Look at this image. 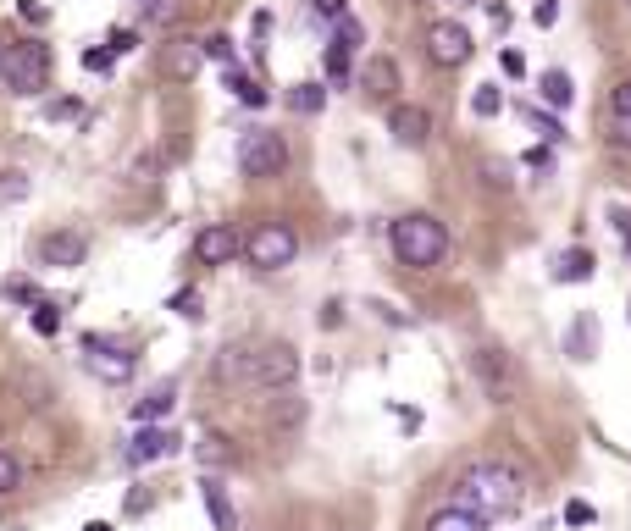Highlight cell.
Masks as SVG:
<instances>
[{
  "label": "cell",
  "instance_id": "cell-1",
  "mask_svg": "<svg viewBox=\"0 0 631 531\" xmlns=\"http://www.w3.org/2000/svg\"><path fill=\"white\" fill-rule=\"evenodd\" d=\"M521 498H526V482L510 460H471L460 471V482H454V504L482 515L488 526L493 520H510L521 509Z\"/></svg>",
  "mask_w": 631,
  "mask_h": 531
},
{
  "label": "cell",
  "instance_id": "cell-2",
  "mask_svg": "<svg viewBox=\"0 0 631 531\" xmlns=\"http://www.w3.org/2000/svg\"><path fill=\"white\" fill-rule=\"evenodd\" d=\"M388 244L405 266L432 272V266H443V255H449V227H443L438 216H427V211H410V216H399V222L388 227Z\"/></svg>",
  "mask_w": 631,
  "mask_h": 531
},
{
  "label": "cell",
  "instance_id": "cell-3",
  "mask_svg": "<svg viewBox=\"0 0 631 531\" xmlns=\"http://www.w3.org/2000/svg\"><path fill=\"white\" fill-rule=\"evenodd\" d=\"M0 83L23 100L45 95L50 89V50L39 45V39H17V45L0 56Z\"/></svg>",
  "mask_w": 631,
  "mask_h": 531
},
{
  "label": "cell",
  "instance_id": "cell-4",
  "mask_svg": "<svg viewBox=\"0 0 631 531\" xmlns=\"http://www.w3.org/2000/svg\"><path fill=\"white\" fill-rule=\"evenodd\" d=\"M239 172L244 177H283L288 172V139L277 128H244V139H239Z\"/></svg>",
  "mask_w": 631,
  "mask_h": 531
},
{
  "label": "cell",
  "instance_id": "cell-5",
  "mask_svg": "<svg viewBox=\"0 0 631 531\" xmlns=\"http://www.w3.org/2000/svg\"><path fill=\"white\" fill-rule=\"evenodd\" d=\"M244 255H250L255 272H283V266H294L299 238H294V227H283V222H261L244 238Z\"/></svg>",
  "mask_w": 631,
  "mask_h": 531
},
{
  "label": "cell",
  "instance_id": "cell-6",
  "mask_svg": "<svg viewBox=\"0 0 631 531\" xmlns=\"http://www.w3.org/2000/svg\"><path fill=\"white\" fill-rule=\"evenodd\" d=\"M294 377H299V354L288 349V343H266V349H255L250 371H244V382H255V388H288Z\"/></svg>",
  "mask_w": 631,
  "mask_h": 531
},
{
  "label": "cell",
  "instance_id": "cell-7",
  "mask_svg": "<svg viewBox=\"0 0 631 531\" xmlns=\"http://www.w3.org/2000/svg\"><path fill=\"white\" fill-rule=\"evenodd\" d=\"M427 56L438 61V67H465V61H471V28L454 23V17L432 23L427 28Z\"/></svg>",
  "mask_w": 631,
  "mask_h": 531
},
{
  "label": "cell",
  "instance_id": "cell-8",
  "mask_svg": "<svg viewBox=\"0 0 631 531\" xmlns=\"http://www.w3.org/2000/svg\"><path fill=\"white\" fill-rule=\"evenodd\" d=\"M239 249H244V238L233 233V222H211V227L194 233V260H200V266H227Z\"/></svg>",
  "mask_w": 631,
  "mask_h": 531
},
{
  "label": "cell",
  "instance_id": "cell-9",
  "mask_svg": "<svg viewBox=\"0 0 631 531\" xmlns=\"http://www.w3.org/2000/svg\"><path fill=\"white\" fill-rule=\"evenodd\" d=\"M84 354H89V371L100 382H128L133 377V354L122 343H106V338H84Z\"/></svg>",
  "mask_w": 631,
  "mask_h": 531
},
{
  "label": "cell",
  "instance_id": "cell-10",
  "mask_svg": "<svg viewBox=\"0 0 631 531\" xmlns=\"http://www.w3.org/2000/svg\"><path fill=\"white\" fill-rule=\"evenodd\" d=\"M183 437L172 432V426H139L128 443V465H155V460H167V454H178Z\"/></svg>",
  "mask_w": 631,
  "mask_h": 531
},
{
  "label": "cell",
  "instance_id": "cell-11",
  "mask_svg": "<svg viewBox=\"0 0 631 531\" xmlns=\"http://www.w3.org/2000/svg\"><path fill=\"white\" fill-rule=\"evenodd\" d=\"M477 377L488 388V399H499V404L515 399V366L504 349H477Z\"/></svg>",
  "mask_w": 631,
  "mask_h": 531
},
{
  "label": "cell",
  "instance_id": "cell-12",
  "mask_svg": "<svg viewBox=\"0 0 631 531\" xmlns=\"http://www.w3.org/2000/svg\"><path fill=\"white\" fill-rule=\"evenodd\" d=\"M388 133H393V144L421 150V144L432 139V117H427L421 106H393V111H388Z\"/></svg>",
  "mask_w": 631,
  "mask_h": 531
},
{
  "label": "cell",
  "instance_id": "cell-13",
  "mask_svg": "<svg viewBox=\"0 0 631 531\" xmlns=\"http://www.w3.org/2000/svg\"><path fill=\"white\" fill-rule=\"evenodd\" d=\"M84 255H89V238L84 233H45L39 238V260L45 266H84Z\"/></svg>",
  "mask_w": 631,
  "mask_h": 531
},
{
  "label": "cell",
  "instance_id": "cell-14",
  "mask_svg": "<svg viewBox=\"0 0 631 531\" xmlns=\"http://www.w3.org/2000/svg\"><path fill=\"white\" fill-rule=\"evenodd\" d=\"M565 354H571V360H593L598 354V316L593 310H582V316L571 321V332H565Z\"/></svg>",
  "mask_w": 631,
  "mask_h": 531
},
{
  "label": "cell",
  "instance_id": "cell-15",
  "mask_svg": "<svg viewBox=\"0 0 631 531\" xmlns=\"http://www.w3.org/2000/svg\"><path fill=\"white\" fill-rule=\"evenodd\" d=\"M360 83H366L371 100H393V95H399V67H393L388 56H371L366 61V78H360Z\"/></svg>",
  "mask_w": 631,
  "mask_h": 531
},
{
  "label": "cell",
  "instance_id": "cell-16",
  "mask_svg": "<svg viewBox=\"0 0 631 531\" xmlns=\"http://www.w3.org/2000/svg\"><path fill=\"white\" fill-rule=\"evenodd\" d=\"M172 404H178V388H172V382H161V388H150L144 399H133V421H139V426H155L161 415L172 410Z\"/></svg>",
  "mask_w": 631,
  "mask_h": 531
},
{
  "label": "cell",
  "instance_id": "cell-17",
  "mask_svg": "<svg viewBox=\"0 0 631 531\" xmlns=\"http://www.w3.org/2000/svg\"><path fill=\"white\" fill-rule=\"evenodd\" d=\"M593 272H598V255H593V249H565V255L554 260V283H587Z\"/></svg>",
  "mask_w": 631,
  "mask_h": 531
},
{
  "label": "cell",
  "instance_id": "cell-18",
  "mask_svg": "<svg viewBox=\"0 0 631 531\" xmlns=\"http://www.w3.org/2000/svg\"><path fill=\"white\" fill-rule=\"evenodd\" d=\"M205 509H211V520H216V531H239V515H233V504H227V487L216 482V476H205Z\"/></svg>",
  "mask_w": 631,
  "mask_h": 531
},
{
  "label": "cell",
  "instance_id": "cell-19",
  "mask_svg": "<svg viewBox=\"0 0 631 531\" xmlns=\"http://www.w3.org/2000/svg\"><path fill=\"white\" fill-rule=\"evenodd\" d=\"M427 531H488V520L471 515V509H460V504H449V509H438V515L427 520Z\"/></svg>",
  "mask_w": 631,
  "mask_h": 531
},
{
  "label": "cell",
  "instance_id": "cell-20",
  "mask_svg": "<svg viewBox=\"0 0 631 531\" xmlns=\"http://www.w3.org/2000/svg\"><path fill=\"white\" fill-rule=\"evenodd\" d=\"M200 61H205L200 50H194L189 39H178V45H172L167 56H161V67H167L172 78H194V72H200Z\"/></svg>",
  "mask_w": 631,
  "mask_h": 531
},
{
  "label": "cell",
  "instance_id": "cell-21",
  "mask_svg": "<svg viewBox=\"0 0 631 531\" xmlns=\"http://www.w3.org/2000/svg\"><path fill=\"white\" fill-rule=\"evenodd\" d=\"M537 89H543V100H548L554 111H565V106H571V95H576V89H571V72H560V67H548Z\"/></svg>",
  "mask_w": 631,
  "mask_h": 531
},
{
  "label": "cell",
  "instance_id": "cell-22",
  "mask_svg": "<svg viewBox=\"0 0 631 531\" xmlns=\"http://www.w3.org/2000/svg\"><path fill=\"white\" fill-rule=\"evenodd\" d=\"M288 106H294L299 117H316V111L327 106V89L322 83H294V89H288Z\"/></svg>",
  "mask_w": 631,
  "mask_h": 531
},
{
  "label": "cell",
  "instance_id": "cell-23",
  "mask_svg": "<svg viewBox=\"0 0 631 531\" xmlns=\"http://www.w3.org/2000/svg\"><path fill=\"white\" fill-rule=\"evenodd\" d=\"M227 89H233V95H239L244 100V106H266V89H261V83H255L250 78V72H239V67H227Z\"/></svg>",
  "mask_w": 631,
  "mask_h": 531
},
{
  "label": "cell",
  "instance_id": "cell-24",
  "mask_svg": "<svg viewBox=\"0 0 631 531\" xmlns=\"http://www.w3.org/2000/svg\"><path fill=\"white\" fill-rule=\"evenodd\" d=\"M360 45H366V23H360V17H338L333 23V50L349 56V50H360Z\"/></svg>",
  "mask_w": 631,
  "mask_h": 531
},
{
  "label": "cell",
  "instance_id": "cell-25",
  "mask_svg": "<svg viewBox=\"0 0 631 531\" xmlns=\"http://www.w3.org/2000/svg\"><path fill=\"white\" fill-rule=\"evenodd\" d=\"M471 111H477V117H499V111H504V89H499V83H477Z\"/></svg>",
  "mask_w": 631,
  "mask_h": 531
},
{
  "label": "cell",
  "instance_id": "cell-26",
  "mask_svg": "<svg viewBox=\"0 0 631 531\" xmlns=\"http://www.w3.org/2000/svg\"><path fill=\"white\" fill-rule=\"evenodd\" d=\"M17 200H28V172L6 166V172H0V205H17Z\"/></svg>",
  "mask_w": 631,
  "mask_h": 531
},
{
  "label": "cell",
  "instance_id": "cell-27",
  "mask_svg": "<svg viewBox=\"0 0 631 531\" xmlns=\"http://www.w3.org/2000/svg\"><path fill=\"white\" fill-rule=\"evenodd\" d=\"M34 332H39V338H56V332H61V310L50 305V299H39V305H34Z\"/></svg>",
  "mask_w": 631,
  "mask_h": 531
},
{
  "label": "cell",
  "instance_id": "cell-28",
  "mask_svg": "<svg viewBox=\"0 0 631 531\" xmlns=\"http://www.w3.org/2000/svg\"><path fill=\"white\" fill-rule=\"evenodd\" d=\"M526 117H532V128L543 133V144H560V139H565V122H560V117H543V106H532Z\"/></svg>",
  "mask_w": 631,
  "mask_h": 531
},
{
  "label": "cell",
  "instance_id": "cell-29",
  "mask_svg": "<svg viewBox=\"0 0 631 531\" xmlns=\"http://www.w3.org/2000/svg\"><path fill=\"white\" fill-rule=\"evenodd\" d=\"M12 487H23V460L0 449V493H12Z\"/></svg>",
  "mask_w": 631,
  "mask_h": 531
},
{
  "label": "cell",
  "instance_id": "cell-30",
  "mask_svg": "<svg viewBox=\"0 0 631 531\" xmlns=\"http://www.w3.org/2000/svg\"><path fill=\"white\" fill-rule=\"evenodd\" d=\"M200 56H211V61H222V67H233V39H227V34H211V39L200 45Z\"/></svg>",
  "mask_w": 631,
  "mask_h": 531
},
{
  "label": "cell",
  "instance_id": "cell-31",
  "mask_svg": "<svg viewBox=\"0 0 631 531\" xmlns=\"http://www.w3.org/2000/svg\"><path fill=\"white\" fill-rule=\"evenodd\" d=\"M609 117H626V122H631V78L609 89Z\"/></svg>",
  "mask_w": 631,
  "mask_h": 531
},
{
  "label": "cell",
  "instance_id": "cell-32",
  "mask_svg": "<svg viewBox=\"0 0 631 531\" xmlns=\"http://www.w3.org/2000/svg\"><path fill=\"white\" fill-rule=\"evenodd\" d=\"M200 460L205 465H227V460H233V449H227L222 437H205V443H200Z\"/></svg>",
  "mask_w": 631,
  "mask_h": 531
},
{
  "label": "cell",
  "instance_id": "cell-33",
  "mask_svg": "<svg viewBox=\"0 0 631 531\" xmlns=\"http://www.w3.org/2000/svg\"><path fill=\"white\" fill-rule=\"evenodd\" d=\"M172 310H178L183 321H200V316H205V310H200V294H194V288H189V294H172Z\"/></svg>",
  "mask_w": 631,
  "mask_h": 531
},
{
  "label": "cell",
  "instance_id": "cell-34",
  "mask_svg": "<svg viewBox=\"0 0 631 531\" xmlns=\"http://www.w3.org/2000/svg\"><path fill=\"white\" fill-rule=\"evenodd\" d=\"M565 520H571V526H593V504H587V498H571V504H565Z\"/></svg>",
  "mask_w": 631,
  "mask_h": 531
},
{
  "label": "cell",
  "instance_id": "cell-35",
  "mask_svg": "<svg viewBox=\"0 0 631 531\" xmlns=\"http://www.w3.org/2000/svg\"><path fill=\"white\" fill-rule=\"evenodd\" d=\"M327 78H333V83L349 78V56H344V50H333V45H327Z\"/></svg>",
  "mask_w": 631,
  "mask_h": 531
},
{
  "label": "cell",
  "instance_id": "cell-36",
  "mask_svg": "<svg viewBox=\"0 0 631 531\" xmlns=\"http://www.w3.org/2000/svg\"><path fill=\"white\" fill-rule=\"evenodd\" d=\"M554 17H560V0H537V6H532V23L537 28H554Z\"/></svg>",
  "mask_w": 631,
  "mask_h": 531
},
{
  "label": "cell",
  "instance_id": "cell-37",
  "mask_svg": "<svg viewBox=\"0 0 631 531\" xmlns=\"http://www.w3.org/2000/svg\"><path fill=\"white\" fill-rule=\"evenodd\" d=\"M310 6H316V17H327V23L349 17V0H310Z\"/></svg>",
  "mask_w": 631,
  "mask_h": 531
},
{
  "label": "cell",
  "instance_id": "cell-38",
  "mask_svg": "<svg viewBox=\"0 0 631 531\" xmlns=\"http://www.w3.org/2000/svg\"><path fill=\"white\" fill-rule=\"evenodd\" d=\"M526 166H537V172H554V150H548V144H532V150H526Z\"/></svg>",
  "mask_w": 631,
  "mask_h": 531
},
{
  "label": "cell",
  "instance_id": "cell-39",
  "mask_svg": "<svg viewBox=\"0 0 631 531\" xmlns=\"http://www.w3.org/2000/svg\"><path fill=\"white\" fill-rule=\"evenodd\" d=\"M133 45H139V34H133V28H117V34L106 39V50H111V56H122V50H133Z\"/></svg>",
  "mask_w": 631,
  "mask_h": 531
},
{
  "label": "cell",
  "instance_id": "cell-40",
  "mask_svg": "<svg viewBox=\"0 0 631 531\" xmlns=\"http://www.w3.org/2000/svg\"><path fill=\"white\" fill-rule=\"evenodd\" d=\"M609 222H615L620 244H626V249H631V211H626V205H615V211H609Z\"/></svg>",
  "mask_w": 631,
  "mask_h": 531
},
{
  "label": "cell",
  "instance_id": "cell-41",
  "mask_svg": "<svg viewBox=\"0 0 631 531\" xmlns=\"http://www.w3.org/2000/svg\"><path fill=\"white\" fill-rule=\"evenodd\" d=\"M6 294H12V299H23V305H39L34 283H23V277H17V283H6Z\"/></svg>",
  "mask_w": 631,
  "mask_h": 531
},
{
  "label": "cell",
  "instance_id": "cell-42",
  "mask_svg": "<svg viewBox=\"0 0 631 531\" xmlns=\"http://www.w3.org/2000/svg\"><path fill=\"white\" fill-rule=\"evenodd\" d=\"M84 67L89 72H111V50H84Z\"/></svg>",
  "mask_w": 631,
  "mask_h": 531
},
{
  "label": "cell",
  "instance_id": "cell-43",
  "mask_svg": "<svg viewBox=\"0 0 631 531\" xmlns=\"http://www.w3.org/2000/svg\"><path fill=\"white\" fill-rule=\"evenodd\" d=\"M609 133H615V150H631V122H626V117L609 122Z\"/></svg>",
  "mask_w": 631,
  "mask_h": 531
},
{
  "label": "cell",
  "instance_id": "cell-44",
  "mask_svg": "<svg viewBox=\"0 0 631 531\" xmlns=\"http://www.w3.org/2000/svg\"><path fill=\"white\" fill-rule=\"evenodd\" d=\"M78 117V100H56V106H50V122H72Z\"/></svg>",
  "mask_w": 631,
  "mask_h": 531
},
{
  "label": "cell",
  "instance_id": "cell-45",
  "mask_svg": "<svg viewBox=\"0 0 631 531\" xmlns=\"http://www.w3.org/2000/svg\"><path fill=\"white\" fill-rule=\"evenodd\" d=\"M499 61H504V72H510V78H521V72H526V61H521V56H515V50H504V56H499Z\"/></svg>",
  "mask_w": 631,
  "mask_h": 531
},
{
  "label": "cell",
  "instance_id": "cell-46",
  "mask_svg": "<svg viewBox=\"0 0 631 531\" xmlns=\"http://www.w3.org/2000/svg\"><path fill=\"white\" fill-rule=\"evenodd\" d=\"M84 531H111V526H106V520H89V526H84Z\"/></svg>",
  "mask_w": 631,
  "mask_h": 531
},
{
  "label": "cell",
  "instance_id": "cell-47",
  "mask_svg": "<svg viewBox=\"0 0 631 531\" xmlns=\"http://www.w3.org/2000/svg\"><path fill=\"white\" fill-rule=\"evenodd\" d=\"M454 6H465V0H454Z\"/></svg>",
  "mask_w": 631,
  "mask_h": 531
},
{
  "label": "cell",
  "instance_id": "cell-48",
  "mask_svg": "<svg viewBox=\"0 0 631 531\" xmlns=\"http://www.w3.org/2000/svg\"><path fill=\"white\" fill-rule=\"evenodd\" d=\"M626 6H631V0H626Z\"/></svg>",
  "mask_w": 631,
  "mask_h": 531
}]
</instances>
